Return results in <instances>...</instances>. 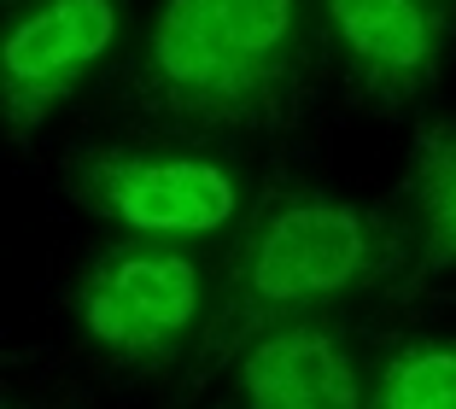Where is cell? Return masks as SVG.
I'll use <instances>...</instances> for the list:
<instances>
[{"label": "cell", "mask_w": 456, "mask_h": 409, "mask_svg": "<svg viewBox=\"0 0 456 409\" xmlns=\"http://www.w3.org/2000/svg\"><path fill=\"white\" fill-rule=\"evenodd\" d=\"M398 264H403L398 228H387L362 205L322 193L264 199L234 258H228L223 304L200 339V380H211L228 356H246V345L293 322L298 310L357 292L369 281H387Z\"/></svg>", "instance_id": "cell-1"}, {"label": "cell", "mask_w": 456, "mask_h": 409, "mask_svg": "<svg viewBox=\"0 0 456 409\" xmlns=\"http://www.w3.org/2000/svg\"><path fill=\"white\" fill-rule=\"evenodd\" d=\"M298 0H164L141 59V94L193 129H269L298 106Z\"/></svg>", "instance_id": "cell-2"}, {"label": "cell", "mask_w": 456, "mask_h": 409, "mask_svg": "<svg viewBox=\"0 0 456 409\" xmlns=\"http://www.w3.org/2000/svg\"><path fill=\"white\" fill-rule=\"evenodd\" d=\"M205 310V281L188 251L159 246L152 234L100 251L77 281V316L88 339L123 363H170Z\"/></svg>", "instance_id": "cell-3"}, {"label": "cell", "mask_w": 456, "mask_h": 409, "mask_svg": "<svg viewBox=\"0 0 456 409\" xmlns=\"http://www.w3.org/2000/svg\"><path fill=\"white\" fill-rule=\"evenodd\" d=\"M77 199L129 234L188 240L216 234L240 211V187L223 164L182 152H94L77 164Z\"/></svg>", "instance_id": "cell-4"}, {"label": "cell", "mask_w": 456, "mask_h": 409, "mask_svg": "<svg viewBox=\"0 0 456 409\" xmlns=\"http://www.w3.org/2000/svg\"><path fill=\"white\" fill-rule=\"evenodd\" d=\"M118 41V0H41L6 29V135L29 141L47 111L106 59Z\"/></svg>", "instance_id": "cell-5"}, {"label": "cell", "mask_w": 456, "mask_h": 409, "mask_svg": "<svg viewBox=\"0 0 456 409\" xmlns=\"http://www.w3.org/2000/svg\"><path fill=\"white\" fill-rule=\"evenodd\" d=\"M246 409H369L357 363L322 322H281L240 356Z\"/></svg>", "instance_id": "cell-6"}, {"label": "cell", "mask_w": 456, "mask_h": 409, "mask_svg": "<svg viewBox=\"0 0 456 409\" xmlns=\"http://www.w3.org/2000/svg\"><path fill=\"white\" fill-rule=\"evenodd\" d=\"M328 24L351 59V77L380 106H403L439 70V18L428 0H328Z\"/></svg>", "instance_id": "cell-7"}, {"label": "cell", "mask_w": 456, "mask_h": 409, "mask_svg": "<svg viewBox=\"0 0 456 409\" xmlns=\"http://www.w3.org/2000/svg\"><path fill=\"white\" fill-rule=\"evenodd\" d=\"M410 193L428 223V251H421V275L456 264V129L451 123H428L416 129V152H410Z\"/></svg>", "instance_id": "cell-8"}, {"label": "cell", "mask_w": 456, "mask_h": 409, "mask_svg": "<svg viewBox=\"0 0 456 409\" xmlns=\"http://www.w3.org/2000/svg\"><path fill=\"white\" fill-rule=\"evenodd\" d=\"M369 409H456V345H403L387 356Z\"/></svg>", "instance_id": "cell-9"}]
</instances>
